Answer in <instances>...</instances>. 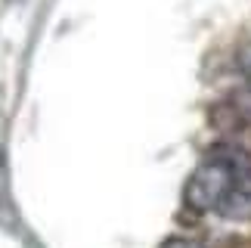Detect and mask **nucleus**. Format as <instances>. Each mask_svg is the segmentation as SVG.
Instances as JSON below:
<instances>
[{
  "label": "nucleus",
  "instance_id": "1",
  "mask_svg": "<svg viewBox=\"0 0 251 248\" xmlns=\"http://www.w3.org/2000/svg\"><path fill=\"white\" fill-rule=\"evenodd\" d=\"M242 177H251V158L239 146H217L211 155L192 171L186 189V205L196 211H217L224 196L233 189Z\"/></svg>",
  "mask_w": 251,
  "mask_h": 248
},
{
  "label": "nucleus",
  "instance_id": "2",
  "mask_svg": "<svg viewBox=\"0 0 251 248\" xmlns=\"http://www.w3.org/2000/svg\"><path fill=\"white\" fill-rule=\"evenodd\" d=\"M217 214L226 221H251V177H242L217 205Z\"/></svg>",
  "mask_w": 251,
  "mask_h": 248
},
{
  "label": "nucleus",
  "instance_id": "3",
  "mask_svg": "<svg viewBox=\"0 0 251 248\" xmlns=\"http://www.w3.org/2000/svg\"><path fill=\"white\" fill-rule=\"evenodd\" d=\"M239 72H242L245 84L251 87V44H245L242 50H239Z\"/></svg>",
  "mask_w": 251,
  "mask_h": 248
},
{
  "label": "nucleus",
  "instance_id": "4",
  "mask_svg": "<svg viewBox=\"0 0 251 248\" xmlns=\"http://www.w3.org/2000/svg\"><path fill=\"white\" fill-rule=\"evenodd\" d=\"M161 248H199L196 242H189V239H168Z\"/></svg>",
  "mask_w": 251,
  "mask_h": 248
}]
</instances>
